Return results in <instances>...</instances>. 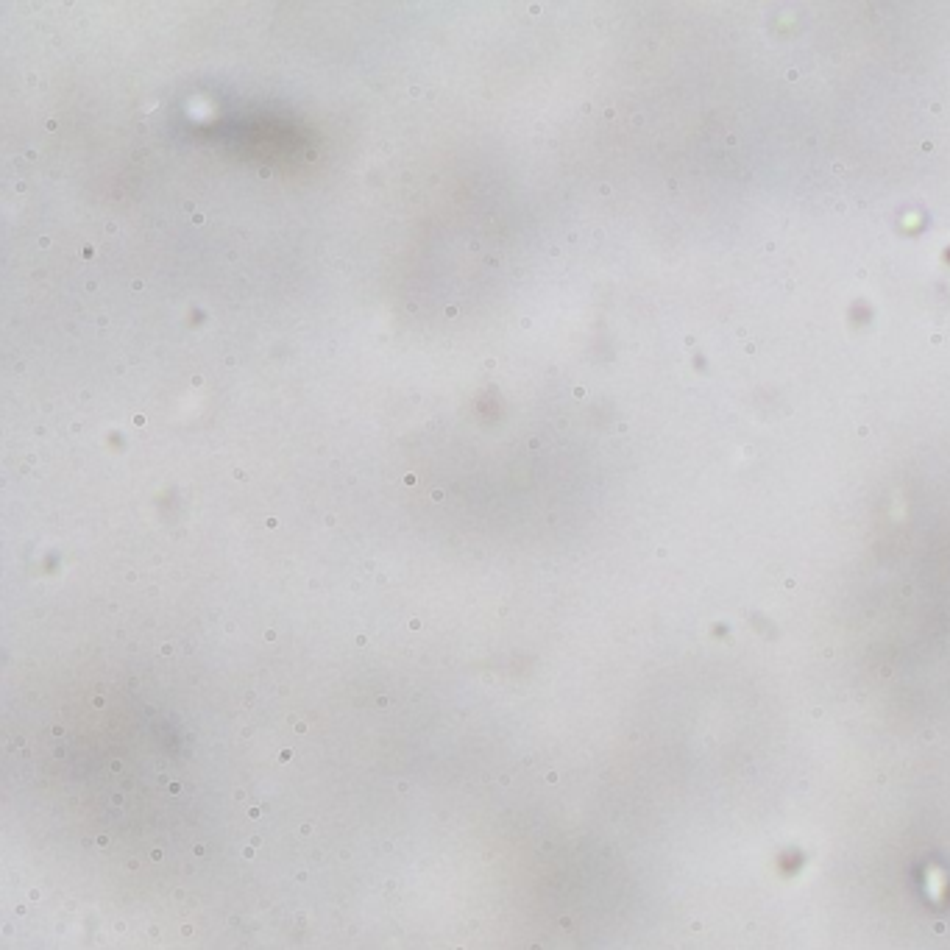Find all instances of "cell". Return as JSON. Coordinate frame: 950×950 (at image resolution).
I'll list each match as a JSON object with an SVG mask.
<instances>
[{"instance_id":"6da1fadb","label":"cell","mask_w":950,"mask_h":950,"mask_svg":"<svg viewBox=\"0 0 950 950\" xmlns=\"http://www.w3.org/2000/svg\"><path fill=\"white\" fill-rule=\"evenodd\" d=\"M446 315H449V318H455V315H457L455 304H452V307H446Z\"/></svg>"}]
</instances>
